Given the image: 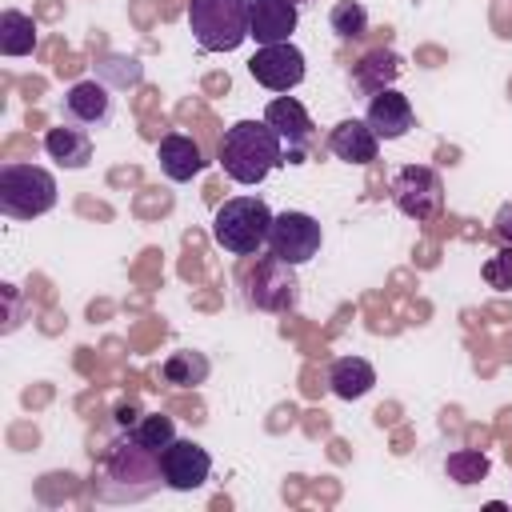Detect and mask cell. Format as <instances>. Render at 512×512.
<instances>
[{
	"label": "cell",
	"mask_w": 512,
	"mask_h": 512,
	"mask_svg": "<svg viewBox=\"0 0 512 512\" xmlns=\"http://www.w3.org/2000/svg\"><path fill=\"white\" fill-rule=\"evenodd\" d=\"M284 164V140L268 120H236L220 136V168L236 184H260L272 168Z\"/></svg>",
	"instance_id": "cell-1"
},
{
	"label": "cell",
	"mask_w": 512,
	"mask_h": 512,
	"mask_svg": "<svg viewBox=\"0 0 512 512\" xmlns=\"http://www.w3.org/2000/svg\"><path fill=\"white\" fill-rule=\"evenodd\" d=\"M164 480L160 472V452L144 448L132 432L124 440H116L104 456V468L100 476L92 480L96 496L100 500H144L156 484Z\"/></svg>",
	"instance_id": "cell-2"
},
{
	"label": "cell",
	"mask_w": 512,
	"mask_h": 512,
	"mask_svg": "<svg viewBox=\"0 0 512 512\" xmlns=\"http://www.w3.org/2000/svg\"><path fill=\"white\" fill-rule=\"evenodd\" d=\"M272 212L260 196H232L212 216V240L232 256H256L268 244Z\"/></svg>",
	"instance_id": "cell-3"
},
{
	"label": "cell",
	"mask_w": 512,
	"mask_h": 512,
	"mask_svg": "<svg viewBox=\"0 0 512 512\" xmlns=\"http://www.w3.org/2000/svg\"><path fill=\"white\" fill-rule=\"evenodd\" d=\"M56 208V176L40 164H0V212L8 220H36Z\"/></svg>",
	"instance_id": "cell-4"
},
{
	"label": "cell",
	"mask_w": 512,
	"mask_h": 512,
	"mask_svg": "<svg viewBox=\"0 0 512 512\" xmlns=\"http://www.w3.org/2000/svg\"><path fill=\"white\" fill-rule=\"evenodd\" d=\"M188 28L204 52H236L248 40V0H188Z\"/></svg>",
	"instance_id": "cell-5"
},
{
	"label": "cell",
	"mask_w": 512,
	"mask_h": 512,
	"mask_svg": "<svg viewBox=\"0 0 512 512\" xmlns=\"http://www.w3.org/2000/svg\"><path fill=\"white\" fill-rule=\"evenodd\" d=\"M388 196H392V204H396L408 220H416V224L436 220V216L444 212V180H440V172L428 168V164H404V168L392 176Z\"/></svg>",
	"instance_id": "cell-6"
},
{
	"label": "cell",
	"mask_w": 512,
	"mask_h": 512,
	"mask_svg": "<svg viewBox=\"0 0 512 512\" xmlns=\"http://www.w3.org/2000/svg\"><path fill=\"white\" fill-rule=\"evenodd\" d=\"M324 244V232H320V220L308 216V212H280L272 216V228H268V252L272 260L288 264V268H300L308 264Z\"/></svg>",
	"instance_id": "cell-7"
},
{
	"label": "cell",
	"mask_w": 512,
	"mask_h": 512,
	"mask_svg": "<svg viewBox=\"0 0 512 512\" xmlns=\"http://www.w3.org/2000/svg\"><path fill=\"white\" fill-rule=\"evenodd\" d=\"M264 120L276 128V136L284 140V164H304L308 152L316 148V124L304 112V104L288 92H280L276 100H268Z\"/></svg>",
	"instance_id": "cell-8"
},
{
	"label": "cell",
	"mask_w": 512,
	"mask_h": 512,
	"mask_svg": "<svg viewBox=\"0 0 512 512\" xmlns=\"http://www.w3.org/2000/svg\"><path fill=\"white\" fill-rule=\"evenodd\" d=\"M248 72H252V80L260 88H268L276 96L280 92H292L304 80V52L292 40H284V44H260L256 56L248 60Z\"/></svg>",
	"instance_id": "cell-9"
},
{
	"label": "cell",
	"mask_w": 512,
	"mask_h": 512,
	"mask_svg": "<svg viewBox=\"0 0 512 512\" xmlns=\"http://www.w3.org/2000/svg\"><path fill=\"white\" fill-rule=\"evenodd\" d=\"M160 472H164V484L172 492H196L204 488V480L212 476V456L204 444L196 440H172L164 452H160Z\"/></svg>",
	"instance_id": "cell-10"
},
{
	"label": "cell",
	"mask_w": 512,
	"mask_h": 512,
	"mask_svg": "<svg viewBox=\"0 0 512 512\" xmlns=\"http://www.w3.org/2000/svg\"><path fill=\"white\" fill-rule=\"evenodd\" d=\"M116 116V96L104 80H76L64 92V120L80 128H104Z\"/></svg>",
	"instance_id": "cell-11"
},
{
	"label": "cell",
	"mask_w": 512,
	"mask_h": 512,
	"mask_svg": "<svg viewBox=\"0 0 512 512\" xmlns=\"http://www.w3.org/2000/svg\"><path fill=\"white\" fill-rule=\"evenodd\" d=\"M300 24L296 0H248V36L256 44H284Z\"/></svg>",
	"instance_id": "cell-12"
},
{
	"label": "cell",
	"mask_w": 512,
	"mask_h": 512,
	"mask_svg": "<svg viewBox=\"0 0 512 512\" xmlns=\"http://www.w3.org/2000/svg\"><path fill=\"white\" fill-rule=\"evenodd\" d=\"M364 120H368V128H372L380 140H400V136H408V128L416 124V112H412V104H408L404 92L384 88V92H376V96L368 100Z\"/></svg>",
	"instance_id": "cell-13"
},
{
	"label": "cell",
	"mask_w": 512,
	"mask_h": 512,
	"mask_svg": "<svg viewBox=\"0 0 512 512\" xmlns=\"http://www.w3.org/2000/svg\"><path fill=\"white\" fill-rule=\"evenodd\" d=\"M328 152L344 164H372L380 156V136L368 128V120H340L328 132Z\"/></svg>",
	"instance_id": "cell-14"
},
{
	"label": "cell",
	"mask_w": 512,
	"mask_h": 512,
	"mask_svg": "<svg viewBox=\"0 0 512 512\" xmlns=\"http://www.w3.org/2000/svg\"><path fill=\"white\" fill-rule=\"evenodd\" d=\"M156 160H160V172H164L168 180H176V184H188L192 176L204 172V152H200V144H196L192 136H184V132L160 136Z\"/></svg>",
	"instance_id": "cell-15"
},
{
	"label": "cell",
	"mask_w": 512,
	"mask_h": 512,
	"mask_svg": "<svg viewBox=\"0 0 512 512\" xmlns=\"http://www.w3.org/2000/svg\"><path fill=\"white\" fill-rule=\"evenodd\" d=\"M44 152L60 168H72L76 172V168H88L92 164V136H88V128L64 120V124H56V128L44 132Z\"/></svg>",
	"instance_id": "cell-16"
},
{
	"label": "cell",
	"mask_w": 512,
	"mask_h": 512,
	"mask_svg": "<svg viewBox=\"0 0 512 512\" xmlns=\"http://www.w3.org/2000/svg\"><path fill=\"white\" fill-rule=\"evenodd\" d=\"M328 388L340 400H360V396H368L376 388V368L364 356H340L328 368Z\"/></svg>",
	"instance_id": "cell-17"
},
{
	"label": "cell",
	"mask_w": 512,
	"mask_h": 512,
	"mask_svg": "<svg viewBox=\"0 0 512 512\" xmlns=\"http://www.w3.org/2000/svg\"><path fill=\"white\" fill-rule=\"evenodd\" d=\"M396 76H400V56H396V52H388V48L368 52V56L352 68V84H356L360 92H368V96H376V92L392 88V80H396Z\"/></svg>",
	"instance_id": "cell-18"
},
{
	"label": "cell",
	"mask_w": 512,
	"mask_h": 512,
	"mask_svg": "<svg viewBox=\"0 0 512 512\" xmlns=\"http://www.w3.org/2000/svg\"><path fill=\"white\" fill-rule=\"evenodd\" d=\"M36 48V20L20 8L0 12V52L4 56H28Z\"/></svg>",
	"instance_id": "cell-19"
},
{
	"label": "cell",
	"mask_w": 512,
	"mask_h": 512,
	"mask_svg": "<svg viewBox=\"0 0 512 512\" xmlns=\"http://www.w3.org/2000/svg\"><path fill=\"white\" fill-rule=\"evenodd\" d=\"M208 372H212L208 356H204V352H192V348L172 352V356L164 360V368H160V376H164L172 388H196V384L208 380Z\"/></svg>",
	"instance_id": "cell-20"
},
{
	"label": "cell",
	"mask_w": 512,
	"mask_h": 512,
	"mask_svg": "<svg viewBox=\"0 0 512 512\" xmlns=\"http://www.w3.org/2000/svg\"><path fill=\"white\" fill-rule=\"evenodd\" d=\"M128 432H132L144 448H152V452H164V448L176 440V424H172V416H164V412L136 416V424H128Z\"/></svg>",
	"instance_id": "cell-21"
},
{
	"label": "cell",
	"mask_w": 512,
	"mask_h": 512,
	"mask_svg": "<svg viewBox=\"0 0 512 512\" xmlns=\"http://www.w3.org/2000/svg\"><path fill=\"white\" fill-rule=\"evenodd\" d=\"M488 468H492V460H488L484 452H476V448H456V452H448V460H444V472H448L456 484H480V480L488 476Z\"/></svg>",
	"instance_id": "cell-22"
},
{
	"label": "cell",
	"mask_w": 512,
	"mask_h": 512,
	"mask_svg": "<svg viewBox=\"0 0 512 512\" xmlns=\"http://www.w3.org/2000/svg\"><path fill=\"white\" fill-rule=\"evenodd\" d=\"M328 28H332L340 40H360V36L368 32V8L356 4V0H340V4H332V12H328Z\"/></svg>",
	"instance_id": "cell-23"
},
{
	"label": "cell",
	"mask_w": 512,
	"mask_h": 512,
	"mask_svg": "<svg viewBox=\"0 0 512 512\" xmlns=\"http://www.w3.org/2000/svg\"><path fill=\"white\" fill-rule=\"evenodd\" d=\"M100 80H104L108 88H136V84L144 80V68H140L136 56H116V52H108V56H100Z\"/></svg>",
	"instance_id": "cell-24"
},
{
	"label": "cell",
	"mask_w": 512,
	"mask_h": 512,
	"mask_svg": "<svg viewBox=\"0 0 512 512\" xmlns=\"http://www.w3.org/2000/svg\"><path fill=\"white\" fill-rule=\"evenodd\" d=\"M484 284L496 292H512V248H500L484 260Z\"/></svg>",
	"instance_id": "cell-25"
},
{
	"label": "cell",
	"mask_w": 512,
	"mask_h": 512,
	"mask_svg": "<svg viewBox=\"0 0 512 512\" xmlns=\"http://www.w3.org/2000/svg\"><path fill=\"white\" fill-rule=\"evenodd\" d=\"M492 228H496V236H500L504 244H512V200H508V204H500V212H496Z\"/></svg>",
	"instance_id": "cell-26"
},
{
	"label": "cell",
	"mask_w": 512,
	"mask_h": 512,
	"mask_svg": "<svg viewBox=\"0 0 512 512\" xmlns=\"http://www.w3.org/2000/svg\"><path fill=\"white\" fill-rule=\"evenodd\" d=\"M136 416H140V408H136V404H120V408H116V420H120L124 428H128V424H136Z\"/></svg>",
	"instance_id": "cell-27"
},
{
	"label": "cell",
	"mask_w": 512,
	"mask_h": 512,
	"mask_svg": "<svg viewBox=\"0 0 512 512\" xmlns=\"http://www.w3.org/2000/svg\"><path fill=\"white\" fill-rule=\"evenodd\" d=\"M296 4H304V0H296Z\"/></svg>",
	"instance_id": "cell-28"
}]
</instances>
